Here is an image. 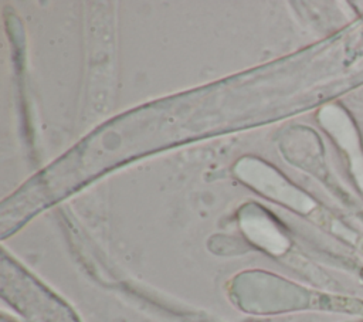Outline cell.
<instances>
[{"mask_svg": "<svg viewBox=\"0 0 363 322\" xmlns=\"http://www.w3.org/2000/svg\"><path fill=\"white\" fill-rule=\"evenodd\" d=\"M1 292L30 322H78L64 302L14 261L7 262L6 255L1 262Z\"/></svg>", "mask_w": 363, "mask_h": 322, "instance_id": "1", "label": "cell"}]
</instances>
